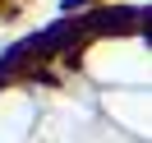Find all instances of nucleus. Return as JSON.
<instances>
[{
    "label": "nucleus",
    "mask_w": 152,
    "mask_h": 143,
    "mask_svg": "<svg viewBox=\"0 0 152 143\" xmlns=\"http://www.w3.org/2000/svg\"><path fill=\"white\" fill-rule=\"evenodd\" d=\"M134 28H138L134 10H102L88 19V32H134Z\"/></svg>",
    "instance_id": "nucleus-1"
},
{
    "label": "nucleus",
    "mask_w": 152,
    "mask_h": 143,
    "mask_svg": "<svg viewBox=\"0 0 152 143\" xmlns=\"http://www.w3.org/2000/svg\"><path fill=\"white\" fill-rule=\"evenodd\" d=\"M83 5H97V0H69V10H83Z\"/></svg>",
    "instance_id": "nucleus-2"
}]
</instances>
